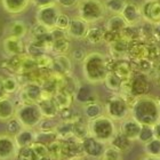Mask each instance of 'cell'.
<instances>
[{"label": "cell", "instance_id": "cell-1", "mask_svg": "<svg viewBox=\"0 0 160 160\" xmlns=\"http://www.w3.org/2000/svg\"><path fill=\"white\" fill-rule=\"evenodd\" d=\"M130 117L137 120L141 125H154L160 119L158 100L149 95L136 97L130 105Z\"/></svg>", "mask_w": 160, "mask_h": 160}, {"label": "cell", "instance_id": "cell-2", "mask_svg": "<svg viewBox=\"0 0 160 160\" xmlns=\"http://www.w3.org/2000/svg\"><path fill=\"white\" fill-rule=\"evenodd\" d=\"M81 63L83 78L92 85L103 82L110 71L108 57L100 52H92L87 54Z\"/></svg>", "mask_w": 160, "mask_h": 160}, {"label": "cell", "instance_id": "cell-3", "mask_svg": "<svg viewBox=\"0 0 160 160\" xmlns=\"http://www.w3.org/2000/svg\"><path fill=\"white\" fill-rule=\"evenodd\" d=\"M87 128L88 135L105 144L110 143L118 132L114 120L108 117L107 114H101L94 119L88 120Z\"/></svg>", "mask_w": 160, "mask_h": 160}, {"label": "cell", "instance_id": "cell-4", "mask_svg": "<svg viewBox=\"0 0 160 160\" xmlns=\"http://www.w3.org/2000/svg\"><path fill=\"white\" fill-rule=\"evenodd\" d=\"M78 16L88 24H95L105 18L107 10L103 0H80L77 5Z\"/></svg>", "mask_w": 160, "mask_h": 160}, {"label": "cell", "instance_id": "cell-5", "mask_svg": "<svg viewBox=\"0 0 160 160\" xmlns=\"http://www.w3.org/2000/svg\"><path fill=\"white\" fill-rule=\"evenodd\" d=\"M14 117L20 121L24 128H34L43 119L41 110L37 103H22L16 108Z\"/></svg>", "mask_w": 160, "mask_h": 160}, {"label": "cell", "instance_id": "cell-6", "mask_svg": "<svg viewBox=\"0 0 160 160\" xmlns=\"http://www.w3.org/2000/svg\"><path fill=\"white\" fill-rule=\"evenodd\" d=\"M104 110L112 120L121 121L130 116V104L122 95H113L107 101Z\"/></svg>", "mask_w": 160, "mask_h": 160}, {"label": "cell", "instance_id": "cell-7", "mask_svg": "<svg viewBox=\"0 0 160 160\" xmlns=\"http://www.w3.org/2000/svg\"><path fill=\"white\" fill-rule=\"evenodd\" d=\"M16 160H52L48 147L38 141L30 145L20 148L17 151Z\"/></svg>", "mask_w": 160, "mask_h": 160}, {"label": "cell", "instance_id": "cell-8", "mask_svg": "<svg viewBox=\"0 0 160 160\" xmlns=\"http://www.w3.org/2000/svg\"><path fill=\"white\" fill-rule=\"evenodd\" d=\"M61 13V8L56 3L49 5V6L40 7L37 8L36 12V23L43 27L47 30H53L56 24V20L58 14Z\"/></svg>", "mask_w": 160, "mask_h": 160}, {"label": "cell", "instance_id": "cell-9", "mask_svg": "<svg viewBox=\"0 0 160 160\" xmlns=\"http://www.w3.org/2000/svg\"><path fill=\"white\" fill-rule=\"evenodd\" d=\"M140 9L144 22L152 25L160 23V0H143Z\"/></svg>", "mask_w": 160, "mask_h": 160}, {"label": "cell", "instance_id": "cell-10", "mask_svg": "<svg viewBox=\"0 0 160 160\" xmlns=\"http://www.w3.org/2000/svg\"><path fill=\"white\" fill-rule=\"evenodd\" d=\"M120 15L126 22L127 25H129V27H138L141 22L143 21L142 15H141L140 5H137L133 1H127Z\"/></svg>", "mask_w": 160, "mask_h": 160}, {"label": "cell", "instance_id": "cell-11", "mask_svg": "<svg viewBox=\"0 0 160 160\" xmlns=\"http://www.w3.org/2000/svg\"><path fill=\"white\" fill-rule=\"evenodd\" d=\"M18 147L9 134L0 135V160H10L16 158Z\"/></svg>", "mask_w": 160, "mask_h": 160}, {"label": "cell", "instance_id": "cell-12", "mask_svg": "<svg viewBox=\"0 0 160 160\" xmlns=\"http://www.w3.org/2000/svg\"><path fill=\"white\" fill-rule=\"evenodd\" d=\"M105 143H102L98 140L92 137L90 135H87L81 140V149L82 152L88 157L92 158H100L102 153L105 150Z\"/></svg>", "mask_w": 160, "mask_h": 160}, {"label": "cell", "instance_id": "cell-13", "mask_svg": "<svg viewBox=\"0 0 160 160\" xmlns=\"http://www.w3.org/2000/svg\"><path fill=\"white\" fill-rule=\"evenodd\" d=\"M141 128H142V125L137 120H135L133 117L129 116L126 119L120 121V127L118 132L133 142V141H137V138H138Z\"/></svg>", "mask_w": 160, "mask_h": 160}, {"label": "cell", "instance_id": "cell-14", "mask_svg": "<svg viewBox=\"0 0 160 160\" xmlns=\"http://www.w3.org/2000/svg\"><path fill=\"white\" fill-rule=\"evenodd\" d=\"M89 28V24L81 20L79 16L71 17L70 24L67 29V34L70 39L82 40L87 33V30Z\"/></svg>", "mask_w": 160, "mask_h": 160}, {"label": "cell", "instance_id": "cell-15", "mask_svg": "<svg viewBox=\"0 0 160 160\" xmlns=\"http://www.w3.org/2000/svg\"><path fill=\"white\" fill-rule=\"evenodd\" d=\"M2 50L3 53L9 57L21 56L25 52V46H24L23 39L6 36L2 40Z\"/></svg>", "mask_w": 160, "mask_h": 160}, {"label": "cell", "instance_id": "cell-16", "mask_svg": "<svg viewBox=\"0 0 160 160\" xmlns=\"http://www.w3.org/2000/svg\"><path fill=\"white\" fill-rule=\"evenodd\" d=\"M129 88L130 95L134 97L147 95V92L149 90V80L147 76L143 72L132 76L129 78Z\"/></svg>", "mask_w": 160, "mask_h": 160}, {"label": "cell", "instance_id": "cell-17", "mask_svg": "<svg viewBox=\"0 0 160 160\" xmlns=\"http://www.w3.org/2000/svg\"><path fill=\"white\" fill-rule=\"evenodd\" d=\"M42 94V88L40 85L34 82L27 83L22 88L20 93V97L22 103H38Z\"/></svg>", "mask_w": 160, "mask_h": 160}, {"label": "cell", "instance_id": "cell-18", "mask_svg": "<svg viewBox=\"0 0 160 160\" xmlns=\"http://www.w3.org/2000/svg\"><path fill=\"white\" fill-rule=\"evenodd\" d=\"M28 33H29V28H28L27 23L22 20L10 21L5 28V34L10 36V37H16L20 38V39H23Z\"/></svg>", "mask_w": 160, "mask_h": 160}, {"label": "cell", "instance_id": "cell-19", "mask_svg": "<svg viewBox=\"0 0 160 160\" xmlns=\"http://www.w3.org/2000/svg\"><path fill=\"white\" fill-rule=\"evenodd\" d=\"M0 2L6 13L10 15H17L28 9L31 0H0Z\"/></svg>", "mask_w": 160, "mask_h": 160}, {"label": "cell", "instance_id": "cell-20", "mask_svg": "<svg viewBox=\"0 0 160 160\" xmlns=\"http://www.w3.org/2000/svg\"><path fill=\"white\" fill-rule=\"evenodd\" d=\"M16 105L8 95L0 98V121H8L15 116Z\"/></svg>", "mask_w": 160, "mask_h": 160}, {"label": "cell", "instance_id": "cell-21", "mask_svg": "<svg viewBox=\"0 0 160 160\" xmlns=\"http://www.w3.org/2000/svg\"><path fill=\"white\" fill-rule=\"evenodd\" d=\"M14 140L16 142L18 149L27 145H30L31 143L36 142L37 140V133L33 130V128H22L18 133L14 136Z\"/></svg>", "mask_w": 160, "mask_h": 160}, {"label": "cell", "instance_id": "cell-22", "mask_svg": "<svg viewBox=\"0 0 160 160\" xmlns=\"http://www.w3.org/2000/svg\"><path fill=\"white\" fill-rule=\"evenodd\" d=\"M135 60H143V58H149V45L138 42V41H132L129 43L128 48V54Z\"/></svg>", "mask_w": 160, "mask_h": 160}, {"label": "cell", "instance_id": "cell-23", "mask_svg": "<svg viewBox=\"0 0 160 160\" xmlns=\"http://www.w3.org/2000/svg\"><path fill=\"white\" fill-rule=\"evenodd\" d=\"M129 41L123 38H118L117 40L112 41L110 45L111 55H113L116 58H122L128 54V48H129Z\"/></svg>", "mask_w": 160, "mask_h": 160}, {"label": "cell", "instance_id": "cell-24", "mask_svg": "<svg viewBox=\"0 0 160 160\" xmlns=\"http://www.w3.org/2000/svg\"><path fill=\"white\" fill-rule=\"evenodd\" d=\"M38 105H39L40 110H41V113H42L43 118H54L58 113V108H57L55 101L53 100V96L49 97V98H45V100H40L38 102Z\"/></svg>", "mask_w": 160, "mask_h": 160}, {"label": "cell", "instance_id": "cell-25", "mask_svg": "<svg viewBox=\"0 0 160 160\" xmlns=\"http://www.w3.org/2000/svg\"><path fill=\"white\" fill-rule=\"evenodd\" d=\"M53 67H57V72L61 74H69L72 70V61L67 54H60L54 57Z\"/></svg>", "mask_w": 160, "mask_h": 160}, {"label": "cell", "instance_id": "cell-26", "mask_svg": "<svg viewBox=\"0 0 160 160\" xmlns=\"http://www.w3.org/2000/svg\"><path fill=\"white\" fill-rule=\"evenodd\" d=\"M126 27V22L123 21V18L121 17L120 14H114V15L109 17L107 22H105V30L116 32V33H120Z\"/></svg>", "mask_w": 160, "mask_h": 160}, {"label": "cell", "instance_id": "cell-27", "mask_svg": "<svg viewBox=\"0 0 160 160\" xmlns=\"http://www.w3.org/2000/svg\"><path fill=\"white\" fill-rule=\"evenodd\" d=\"M53 100L55 101L58 110L62 111L65 110V109H69V107L71 105V102H72V96L65 89H58L53 95Z\"/></svg>", "mask_w": 160, "mask_h": 160}, {"label": "cell", "instance_id": "cell-28", "mask_svg": "<svg viewBox=\"0 0 160 160\" xmlns=\"http://www.w3.org/2000/svg\"><path fill=\"white\" fill-rule=\"evenodd\" d=\"M104 30L100 27H89L85 36V40L92 45H98L103 41Z\"/></svg>", "mask_w": 160, "mask_h": 160}, {"label": "cell", "instance_id": "cell-29", "mask_svg": "<svg viewBox=\"0 0 160 160\" xmlns=\"http://www.w3.org/2000/svg\"><path fill=\"white\" fill-rule=\"evenodd\" d=\"M111 71H113L114 73L117 74L121 80L129 79L133 76V71H132L130 64L128 62H126V61H119L118 63L114 64L113 70Z\"/></svg>", "mask_w": 160, "mask_h": 160}, {"label": "cell", "instance_id": "cell-30", "mask_svg": "<svg viewBox=\"0 0 160 160\" xmlns=\"http://www.w3.org/2000/svg\"><path fill=\"white\" fill-rule=\"evenodd\" d=\"M70 49V38L65 36V37H61L53 39V43H52V49L56 55L60 54H67Z\"/></svg>", "mask_w": 160, "mask_h": 160}, {"label": "cell", "instance_id": "cell-31", "mask_svg": "<svg viewBox=\"0 0 160 160\" xmlns=\"http://www.w3.org/2000/svg\"><path fill=\"white\" fill-rule=\"evenodd\" d=\"M83 114H85V117L88 120L94 119V118L103 114V108L97 102H88V103H85Z\"/></svg>", "mask_w": 160, "mask_h": 160}, {"label": "cell", "instance_id": "cell-32", "mask_svg": "<svg viewBox=\"0 0 160 160\" xmlns=\"http://www.w3.org/2000/svg\"><path fill=\"white\" fill-rule=\"evenodd\" d=\"M109 144L113 145L114 148H117L118 150H120L122 152V151H126L129 149L130 145H132V141L128 140L126 136H123L121 133L117 132V134L114 135V137L112 138V141Z\"/></svg>", "mask_w": 160, "mask_h": 160}, {"label": "cell", "instance_id": "cell-33", "mask_svg": "<svg viewBox=\"0 0 160 160\" xmlns=\"http://www.w3.org/2000/svg\"><path fill=\"white\" fill-rule=\"evenodd\" d=\"M126 2L127 0H103L107 13H110L112 15L121 13V10H122L123 6L126 5Z\"/></svg>", "mask_w": 160, "mask_h": 160}, {"label": "cell", "instance_id": "cell-34", "mask_svg": "<svg viewBox=\"0 0 160 160\" xmlns=\"http://www.w3.org/2000/svg\"><path fill=\"white\" fill-rule=\"evenodd\" d=\"M105 83V86L109 88L110 90H113V92H118L120 90V87H121V82L122 80L118 77L117 74L114 73L113 71H109V73L107 74V77L103 81Z\"/></svg>", "mask_w": 160, "mask_h": 160}, {"label": "cell", "instance_id": "cell-35", "mask_svg": "<svg viewBox=\"0 0 160 160\" xmlns=\"http://www.w3.org/2000/svg\"><path fill=\"white\" fill-rule=\"evenodd\" d=\"M144 150L149 156L160 157V140L153 137L150 141H148L147 143H144Z\"/></svg>", "mask_w": 160, "mask_h": 160}, {"label": "cell", "instance_id": "cell-36", "mask_svg": "<svg viewBox=\"0 0 160 160\" xmlns=\"http://www.w3.org/2000/svg\"><path fill=\"white\" fill-rule=\"evenodd\" d=\"M100 158L101 160H122V152L110 144L108 148H105Z\"/></svg>", "mask_w": 160, "mask_h": 160}, {"label": "cell", "instance_id": "cell-37", "mask_svg": "<svg viewBox=\"0 0 160 160\" xmlns=\"http://www.w3.org/2000/svg\"><path fill=\"white\" fill-rule=\"evenodd\" d=\"M3 88L7 95L16 93L18 90V81L14 77H6L3 78Z\"/></svg>", "mask_w": 160, "mask_h": 160}, {"label": "cell", "instance_id": "cell-38", "mask_svg": "<svg viewBox=\"0 0 160 160\" xmlns=\"http://www.w3.org/2000/svg\"><path fill=\"white\" fill-rule=\"evenodd\" d=\"M151 138H153V130H152V126H148V125H142L141 128L140 135L137 141H140L142 143H147L148 141H150Z\"/></svg>", "mask_w": 160, "mask_h": 160}, {"label": "cell", "instance_id": "cell-39", "mask_svg": "<svg viewBox=\"0 0 160 160\" xmlns=\"http://www.w3.org/2000/svg\"><path fill=\"white\" fill-rule=\"evenodd\" d=\"M22 128H23V126L21 125V122L15 117H13L12 119L7 121V134H9L12 136H15Z\"/></svg>", "mask_w": 160, "mask_h": 160}, {"label": "cell", "instance_id": "cell-40", "mask_svg": "<svg viewBox=\"0 0 160 160\" xmlns=\"http://www.w3.org/2000/svg\"><path fill=\"white\" fill-rule=\"evenodd\" d=\"M70 20H71V17L69 16L68 14L63 13V12L61 10V13L58 14V16H57L55 28H56V29H60V30L67 31L68 27H69V24H70Z\"/></svg>", "mask_w": 160, "mask_h": 160}, {"label": "cell", "instance_id": "cell-41", "mask_svg": "<svg viewBox=\"0 0 160 160\" xmlns=\"http://www.w3.org/2000/svg\"><path fill=\"white\" fill-rule=\"evenodd\" d=\"M53 62H54L53 57L48 56L46 53L42 54V55H40L39 57L36 58L37 67H39V68H52L53 67Z\"/></svg>", "mask_w": 160, "mask_h": 160}, {"label": "cell", "instance_id": "cell-42", "mask_svg": "<svg viewBox=\"0 0 160 160\" xmlns=\"http://www.w3.org/2000/svg\"><path fill=\"white\" fill-rule=\"evenodd\" d=\"M79 1L80 0H55V3L63 9H72L74 7H77Z\"/></svg>", "mask_w": 160, "mask_h": 160}, {"label": "cell", "instance_id": "cell-43", "mask_svg": "<svg viewBox=\"0 0 160 160\" xmlns=\"http://www.w3.org/2000/svg\"><path fill=\"white\" fill-rule=\"evenodd\" d=\"M86 55H87L86 52H85V49H82V48H76V49H73L72 53H71L72 60L77 61V62H82Z\"/></svg>", "mask_w": 160, "mask_h": 160}, {"label": "cell", "instance_id": "cell-44", "mask_svg": "<svg viewBox=\"0 0 160 160\" xmlns=\"http://www.w3.org/2000/svg\"><path fill=\"white\" fill-rule=\"evenodd\" d=\"M31 3H32L36 8H40V7L53 5V3H55V0H31Z\"/></svg>", "mask_w": 160, "mask_h": 160}, {"label": "cell", "instance_id": "cell-45", "mask_svg": "<svg viewBox=\"0 0 160 160\" xmlns=\"http://www.w3.org/2000/svg\"><path fill=\"white\" fill-rule=\"evenodd\" d=\"M152 130H153V137L160 140V119L154 125H152Z\"/></svg>", "mask_w": 160, "mask_h": 160}, {"label": "cell", "instance_id": "cell-46", "mask_svg": "<svg viewBox=\"0 0 160 160\" xmlns=\"http://www.w3.org/2000/svg\"><path fill=\"white\" fill-rule=\"evenodd\" d=\"M7 94L5 92V88H3V78L0 76V98H2V97L6 96Z\"/></svg>", "mask_w": 160, "mask_h": 160}, {"label": "cell", "instance_id": "cell-47", "mask_svg": "<svg viewBox=\"0 0 160 160\" xmlns=\"http://www.w3.org/2000/svg\"><path fill=\"white\" fill-rule=\"evenodd\" d=\"M141 160H160V157H154V156L145 154V157H143Z\"/></svg>", "mask_w": 160, "mask_h": 160}, {"label": "cell", "instance_id": "cell-48", "mask_svg": "<svg viewBox=\"0 0 160 160\" xmlns=\"http://www.w3.org/2000/svg\"><path fill=\"white\" fill-rule=\"evenodd\" d=\"M158 105H159V110H160V98L158 100Z\"/></svg>", "mask_w": 160, "mask_h": 160}]
</instances>
